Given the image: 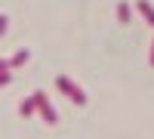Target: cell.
Instances as JSON below:
<instances>
[{
    "label": "cell",
    "instance_id": "obj_4",
    "mask_svg": "<svg viewBox=\"0 0 154 139\" xmlns=\"http://www.w3.org/2000/svg\"><path fill=\"white\" fill-rule=\"evenodd\" d=\"M28 56H31L28 49H19L12 59H3V68H19V65H25V62H28Z\"/></svg>",
    "mask_w": 154,
    "mask_h": 139
},
{
    "label": "cell",
    "instance_id": "obj_7",
    "mask_svg": "<svg viewBox=\"0 0 154 139\" xmlns=\"http://www.w3.org/2000/svg\"><path fill=\"white\" fill-rule=\"evenodd\" d=\"M148 62H151V68H154V40H151V56H148Z\"/></svg>",
    "mask_w": 154,
    "mask_h": 139
},
{
    "label": "cell",
    "instance_id": "obj_6",
    "mask_svg": "<svg viewBox=\"0 0 154 139\" xmlns=\"http://www.w3.org/2000/svg\"><path fill=\"white\" fill-rule=\"evenodd\" d=\"M117 19H120V22H130V19H133V6L126 3V0L117 3Z\"/></svg>",
    "mask_w": 154,
    "mask_h": 139
},
{
    "label": "cell",
    "instance_id": "obj_5",
    "mask_svg": "<svg viewBox=\"0 0 154 139\" xmlns=\"http://www.w3.org/2000/svg\"><path fill=\"white\" fill-rule=\"evenodd\" d=\"M34 111H37V102H34V96H31V99H25V102L19 105V115H22V118H31Z\"/></svg>",
    "mask_w": 154,
    "mask_h": 139
},
{
    "label": "cell",
    "instance_id": "obj_2",
    "mask_svg": "<svg viewBox=\"0 0 154 139\" xmlns=\"http://www.w3.org/2000/svg\"><path fill=\"white\" fill-rule=\"evenodd\" d=\"M34 102H37V111H40V118H43L46 124H56V121H59V115H56V108L49 105V99H46L43 93H34Z\"/></svg>",
    "mask_w": 154,
    "mask_h": 139
},
{
    "label": "cell",
    "instance_id": "obj_3",
    "mask_svg": "<svg viewBox=\"0 0 154 139\" xmlns=\"http://www.w3.org/2000/svg\"><path fill=\"white\" fill-rule=\"evenodd\" d=\"M136 9L142 12V19H145V22L151 25V28H154V6L148 3V0H136Z\"/></svg>",
    "mask_w": 154,
    "mask_h": 139
},
{
    "label": "cell",
    "instance_id": "obj_1",
    "mask_svg": "<svg viewBox=\"0 0 154 139\" xmlns=\"http://www.w3.org/2000/svg\"><path fill=\"white\" fill-rule=\"evenodd\" d=\"M56 90H59L62 96H68L74 105H86V93H83L71 77H65V74H59V77H56Z\"/></svg>",
    "mask_w": 154,
    "mask_h": 139
}]
</instances>
